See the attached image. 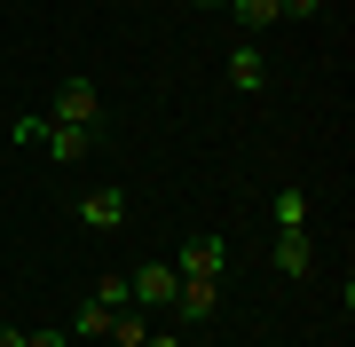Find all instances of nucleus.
<instances>
[{
  "label": "nucleus",
  "instance_id": "1",
  "mask_svg": "<svg viewBox=\"0 0 355 347\" xmlns=\"http://www.w3.org/2000/svg\"><path fill=\"white\" fill-rule=\"evenodd\" d=\"M48 118H55V127H103V95L87 87V79H64V87H55V103H48Z\"/></svg>",
  "mask_w": 355,
  "mask_h": 347
},
{
  "label": "nucleus",
  "instance_id": "2",
  "mask_svg": "<svg viewBox=\"0 0 355 347\" xmlns=\"http://www.w3.org/2000/svg\"><path fill=\"white\" fill-rule=\"evenodd\" d=\"M221 269H229V244H221V237H190V244L174 253V276H182V284H221Z\"/></svg>",
  "mask_w": 355,
  "mask_h": 347
},
{
  "label": "nucleus",
  "instance_id": "3",
  "mask_svg": "<svg viewBox=\"0 0 355 347\" xmlns=\"http://www.w3.org/2000/svg\"><path fill=\"white\" fill-rule=\"evenodd\" d=\"M174 292H182L174 260H142V269L127 276V300H135V308H174Z\"/></svg>",
  "mask_w": 355,
  "mask_h": 347
},
{
  "label": "nucleus",
  "instance_id": "4",
  "mask_svg": "<svg viewBox=\"0 0 355 347\" xmlns=\"http://www.w3.org/2000/svg\"><path fill=\"white\" fill-rule=\"evenodd\" d=\"M127 213H135V197L119 190V181H103V190H87V197H79V229H119Z\"/></svg>",
  "mask_w": 355,
  "mask_h": 347
},
{
  "label": "nucleus",
  "instance_id": "5",
  "mask_svg": "<svg viewBox=\"0 0 355 347\" xmlns=\"http://www.w3.org/2000/svg\"><path fill=\"white\" fill-rule=\"evenodd\" d=\"M229 87H237V95H261V87H268V55L253 48V39L229 48Z\"/></svg>",
  "mask_w": 355,
  "mask_h": 347
},
{
  "label": "nucleus",
  "instance_id": "6",
  "mask_svg": "<svg viewBox=\"0 0 355 347\" xmlns=\"http://www.w3.org/2000/svg\"><path fill=\"white\" fill-rule=\"evenodd\" d=\"M214 308H221V284H182L174 292V323L190 332V323H214Z\"/></svg>",
  "mask_w": 355,
  "mask_h": 347
},
{
  "label": "nucleus",
  "instance_id": "7",
  "mask_svg": "<svg viewBox=\"0 0 355 347\" xmlns=\"http://www.w3.org/2000/svg\"><path fill=\"white\" fill-rule=\"evenodd\" d=\"M40 150H48L55 166H79V158L95 150V134H87V127H55V118H48V134H40Z\"/></svg>",
  "mask_w": 355,
  "mask_h": 347
},
{
  "label": "nucleus",
  "instance_id": "8",
  "mask_svg": "<svg viewBox=\"0 0 355 347\" xmlns=\"http://www.w3.org/2000/svg\"><path fill=\"white\" fill-rule=\"evenodd\" d=\"M308 269H316V244H308V229H277V276L300 284Z\"/></svg>",
  "mask_w": 355,
  "mask_h": 347
},
{
  "label": "nucleus",
  "instance_id": "9",
  "mask_svg": "<svg viewBox=\"0 0 355 347\" xmlns=\"http://www.w3.org/2000/svg\"><path fill=\"white\" fill-rule=\"evenodd\" d=\"M111 316H119V308H103V300L87 292V308H79V316L64 323V332H71V339H103V332H111Z\"/></svg>",
  "mask_w": 355,
  "mask_h": 347
},
{
  "label": "nucleus",
  "instance_id": "10",
  "mask_svg": "<svg viewBox=\"0 0 355 347\" xmlns=\"http://www.w3.org/2000/svg\"><path fill=\"white\" fill-rule=\"evenodd\" d=\"M103 339H111V347H142V339H150V316H142V308H119Z\"/></svg>",
  "mask_w": 355,
  "mask_h": 347
},
{
  "label": "nucleus",
  "instance_id": "11",
  "mask_svg": "<svg viewBox=\"0 0 355 347\" xmlns=\"http://www.w3.org/2000/svg\"><path fill=\"white\" fill-rule=\"evenodd\" d=\"M229 16H237L245 32H268V24H284V16H277V0H229Z\"/></svg>",
  "mask_w": 355,
  "mask_h": 347
},
{
  "label": "nucleus",
  "instance_id": "12",
  "mask_svg": "<svg viewBox=\"0 0 355 347\" xmlns=\"http://www.w3.org/2000/svg\"><path fill=\"white\" fill-rule=\"evenodd\" d=\"M277 229H308V197L292 190V181H284V190H277Z\"/></svg>",
  "mask_w": 355,
  "mask_h": 347
},
{
  "label": "nucleus",
  "instance_id": "13",
  "mask_svg": "<svg viewBox=\"0 0 355 347\" xmlns=\"http://www.w3.org/2000/svg\"><path fill=\"white\" fill-rule=\"evenodd\" d=\"M40 134H48V111H24V118L8 127V142H16V150H40Z\"/></svg>",
  "mask_w": 355,
  "mask_h": 347
},
{
  "label": "nucleus",
  "instance_id": "14",
  "mask_svg": "<svg viewBox=\"0 0 355 347\" xmlns=\"http://www.w3.org/2000/svg\"><path fill=\"white\" fill-rule=\"evenodd\" d=\"M95 300H103V308H135V300H127V276H103V284H95Z\"/></svg>",
  "mask_w": 355,
  "mask_h": 347
},
{
  "label": "nucleus",
  "instance_id": "15",
  "mask_svg": "<svg viewBox=\"0 0 355 347\" xmlns=\"http://www.w3.org/2000/svg\"><path fill=\"white\" fill-rule=\"evenodd\" d=\"M324 0H277V16H292V24H300V16H316Z\"/></svg>",
  "mask_w": 355,
  "mask_h": 347
},
{
  "label": "nucleus",
  "instance_id": "16",
  "mask_svg": "<svg viewBox=\"0 0 355 347\" xmlns=\"http://www.w3.org/2000/svg\"><path fill=\"white\" fill-rule=\"evenodd\" d=\"M24 347H71V332H24Z\"/></svg>",
  "mask_w": 355,
  "mask_h": 347
},
{
  "label": "nucleus",
  "instance_id": "17",
  "mask_svg": "<svg viewBox=\"0 0 355 347\" xmlns=\"http://www.w3.org/2000/svg\"><path fill=\"white\" fill-rule=\"evenodd\" d=\"M0 347H24V323H0Z\"/></svg>",
  "mask_w": 355,
  "mask_h": 347
},
{
  "label": "nucleus",
  "instance_id": "18",
  "mask_svg": "<svg viewBox=\"0 0 355 347\" xmlns=\"http://www.w3.org/2000/svg\"><path fill=\"white\" fill-rule=\"evenodd\" d=\"M142 347H182V332H150V339H142Z\"/></svg>",
  "mask_w": 355,
  "mask_h": 347
},
{
  "label": "nucleus",
  "instance_id": "19",
  "mask_svg": "<svg viewBox=\"0 0 355 347\" xmlns=\"http://www.w3.org/2000/svg\"><path fill=\"white\" fill-rule=\"evenodd\" d=\"M190 8H229V0H190Z\"/></svg>",
  "mask_w": 355,
  "mask_h": 347
}]
</instances>
